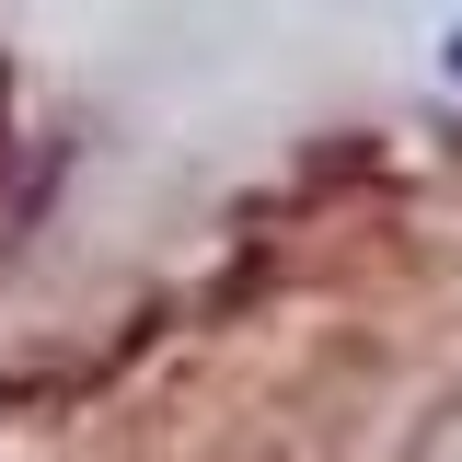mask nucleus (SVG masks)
<instances>
[{
	"instance_id": "f257e3e1",
	"label": "nucleus",
	"mask_w": 462,
	"mask_h": 462,
	"mask_svg": "<svg viewBox=\"0 0 462 462\" xmlns=\"http://www.w3.org/2000/svg\"><path fill=\"white\" fill-rule=\"evenodd\" d=\"M439 58H451V81H462V23H451V47H439Z\"/></svg>"
}]
</instances>
